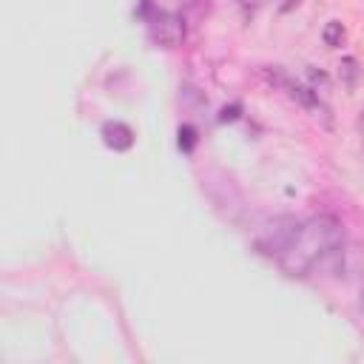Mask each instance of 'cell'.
<instances>
[{
	"mask_svg": "<svg viewBox=\"0 0 364 364\" xmlns=\"http://www.w3.org/2000/svg\"><path fill=\"white\" fill-rule=\"evenodd\" d=\"M338 247H341L338 225L333 219H313V222H304L299 239L279 256V262L290 273H304V270L321 264V259L338 256Z\"/></svg>",
	"mask_w": 364,
	"mask_h": 364,
	"instance_id": "1",
	"label": "cell"
},
{
	"mask_svg": "<svg viewBox=\"0 0 364 364\" xmlns=\"http://www.w3.org/2000/svg\"><path fill=\"white\" fill-rule=\"evenodd\" d=\"M301 228H304V222H299L296 216H276V219L264 228V233H262L259 245L264 247V253L282 256V253H284V250L299 239Z\"/></svg>",
	"mask_w": 364,
	"mask_h": 364,
	"instance_id": "2",
	"label": "cell"
},
{
	"mask_svg": "<svg viewBox=\"0 0 364 364\" xmlns=\"http://www.w3.org/2000/svg\"><path fill=\"white\" fill-rule=\"evenodd\" d=\"M148 28H151L154 43H159L165 48H173L185 37V23L171 11H154L148 17Z\"/></svg>",
	"mask_w": 364,
	"mask_h": 364,
	"instance_id": "3",
	"label": "cell"
},
{
	"mask_svg": "<svg viewBox=\"0 0 364 364\" xmlns=\"http://www.w3.org/2000/svg\"><path fill=\"white\" fill-rule=\"evenodd\" d=\"M102 142L114 151H128L134 145V131L119 119H108L102 125Z\"/></svg>",
	"mask_w": 364,
	"mask_h": 364,
	"instance_id": "4",
	"label": "cell"
},
{
	"mask_svg": "<svg viewBox=\"0 0 364 364\" xmlns=\"http://www.w3.org/2000/svg\"><path fill=\"white\" fill-rule=\"evenodd\" d=\"M321 37H324V46H338V43L344 40V26L333 20V23L324 26V34H321Z\"/></svg>",
	"mask_w": 364,
	"mask_h": 364,
	"instance_id": "5",
	"label": "cell"
},
{
	"mask_svg": "<svg viewBox=\"0 0 364 364\" xmlns=\"http://www.w3.org/2000/svg\"><path fill=\"white\" fill-rule=\"evenodd\" d=\"M193 142H196V131H193L191 125H182V128H179V145H182L185 151H191Z\"/></svg>",
	"mask_w": 364,
	"mask_h": 364,
	"instance_id": "6",
	"label": "cell"
},
{
	"mask_svg": "<svg viewBox=\"0 0 364 364\" xmlns=\"http://www.w3.org/2000/svg\"><path fill=\"white\" fill-rule=\"evenodd\" d=\"M341 74H344L347 85H353V82H355V74H358V68H355V60H353V57L341 60Z\"/></svg>",
	"mask_w": 364,
	"mask_h": 364,
	"instance_id": "7",
	"label": "cell"
},
{
	"mask_svg": "<svg viewBox=\"0 0 364 364\" xmlns=\"http://www.w3.org/2000/svg\"><path fill=\"white\" fill-rule=\"evenodd\" d=\"M236 117H239V108H236V105H233V108H225V111H222V119H236Z\"/></svg>",
	"mask_w": 364,
	"mask_h": 364,
	"instance_id": "8",
	"label": "cell"
},
{
	"mask_svg": "<svg viewBox=\"0 0 364 364\" xmlns=\"http://www.w3.org/2000/svg\"><path fill=\"white\" fill-rule=\"evenodd\" d=\"M293 6H299V0H282V3H279V9H282V11H290Z\"/></svg>",
	"mask_w": 364,
	"mask_h": 364,
	"instance_id": "9",
	"label": "cell"
},
{
	"mask_svg": "<svg viewBox=\"0 0 364 364\" xmlns=\"http://www.w3.org/2000/svg\"><path fill=\"white\" fill-rule=\"evenodd\" d=\"M236 3H239L242 9H256V6H259V0H236Z\"/></svg>",
	"mask_w": 364,
	"mask_h": 364,
	"instance_id": "10",
	"label": "cell"
},
{
	"mask_svg": "<svg viewBox=\"0 0 364 364\" xmlns=\"http://www.w3.org/2000/svg\"><path fill=\"white\" fill-rule=\"evenodd\" d=\"M361 304H364V293H361Z\"/></svg>",
	"mask_w": 364,
	"mask_h": 364,
	"instance_id": "11",
	"label": "cell"
}]
</instances>
